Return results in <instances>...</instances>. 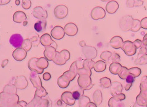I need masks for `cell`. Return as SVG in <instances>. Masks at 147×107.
Listing matches in <instances>:
<instances>
[{
  "label": "cell",
  "mask_w": 147,
  "mask_h": 107,
  "mask_svg": "<svg viewBox=\"0 0 147 107\" xmlns=\"http://www.w3.org/2000/svg\"><path fill=\"white\" fill-rule=\"evenodd\" d=\"M147 53V47L145 46H142V47L139 50V53H138V57H141L144 54H146Z\"/></svg>",
  "instance_id": "681fc988"
},
{
  "label": "cell",
  "mask_w": 147,
  "mask_h": 107,
  "mask_svg": "<svg viewBox=\"0 0 147 107\" xmlns=\"http://www.w3.org/2000/svg\"><path fill=\"white\" fill-rule=\"evenodd\" d=\"M18 89L13 85H7L3 88V92L10 94H17Z\"/></svg>",
  "instance_id": "f546056e"
},
{
  "label": "cell",
  "mask_w": 147,
  "mask_h": 107,
  "mask_svg": "<svg viewBox=\"0 0 147 107\" xmlns=\"http://www.w3.org/2000/svg\"><path fill=\"white\" fill-rule=\"evenodd\" d=\"M56 49L50 46L45 47V50L44 52V55L47 60L53 61L56 55Z\"/></svg>",
  "instance_id": "2e32d148"
},
{
  "label": "cell",
  "mask_w": 147,
  "mask_h": 107,
  "mask_svg": "<svg viewBox=\"0 0 147 107\" xmlns=\"http://www.w3.org/2000/svg\"><path fill=\"white\" fill-rule=\"evenodd\" d=\"M27 52L21 47L16 48L13 52V57L15 60L21 61L25 59L27 56Z\"/></svg>",
  "instance_id": "9a60e30c"
},
{
  "label": "cell",
  "mask_w": 147,
  "mask_h": 107,
  "mask_svg": "<svg viewBox=\"0 0 147 107\" xmlns=\"http://www.w3.org/2000/svg\"><path fill=\"white\" fill-rule=\"evenodd\" d=\"M109 105H115V107H124V104L121 101L117 99L115 97L111 98L109 101Z\"/></svg>",
  "instance_id": "1f68e13d"
},
{
  "label": "cell",
  "mask_w": 147,
  "mask_h": 107,
  "mask_svg": "<svg viewBox=\"0 0 147 107\" xmlns=\"http://www.w3.org/2000/svg\"><path fill=\"white\" fill-rule=\"evenodd\" d=\"M20 3V1H19V0H16V4H17V5H19Z\"/></svg>",
  "instance_id": "03108f58"
},
{
  "label": "cell",
  "mask_w": 147,
  "mask_h": 107,
  "mask_svg": "<svg viewBox=\"0 0 147 107\" xmlns=\"http://www.w3.org/2000/svg\"><path fill=\"white\" fill-rule=\"evenodd\" d=\"M144 1H134V7H139L142 6L143 4Z\"/></svg>",
  "instance_id": "9f6ffc18"
},
{
  "label": "cell",
  "mask_w": 147,
  "mask_h": 107,
  "mask_svg": "<svg viewBox=\"0 0 147 107\" xmlns=\"http://www.w3.org/2000/svg\"><path fill=\"white\" fill-rule=\"evenodd\" d=\"M19 102L17 94H10L1 92L0 93V107H13Z\"/></svg>",
  "instance_id": "6da1fadb"
},
{
  "label": "cell",
  "mask_w": 147,
  "mask_h": 107,
  "mask_svg": "<svg viewBox=\"0 0 147 107\" xmlns=\"http://www.w3.org/2000/svg\"><path fill=\"white\" fill-rule=\"evenodd\" d=\"M21 47L22 48L25 50L26 52L30 51L32 47V43L30 39H26L24 40Z\"/></svg>",
  "instance_id": "8d00e7d4"
},
{
  "label": "cell",
  "mask_w": 147,
  "mask_h": 107,
  "mask_svg": "<svg viewBox=\"0 0 147 107\" xmlns=\"http://www.w3.org/2000/svg\"><path fill=\"white\" fill-rule=\"evenodd\" d=\"M134 63L136 65H145L147 64V53L141 57H138L135 60Z\"/></svg>",
  "instance_id": "e575fe53"
},
{
  "label": "cell",
  "mask_w": 147,
  "mask_h": 107,
  "mask_svg": "<svg viewBox=\"0 0 147 107\" xmlns=\"http://www.w3.org/2000/svg\"><path fill=\"white\" fill-rule=\"evenodd\" d=\"M43 79L44 80H46V81H48V80H50L51 78V75L50 73H49V72H45L43 74Z\"/></svg>",
  "instance_id": "db71d44e"
},
{
  "label": "cell",
  "mask_w": 147,
  "mask_h": 107,
  "mask_svg": "<svg viewBox=\"0 0 147 107\" xmlns=\"http://www.w3.org/2000/svg\"><path fill=\"white\" fill-rule=\"evenodd\" d=\"M122 67L119 63H112L109 66V70L112 74L117 75L121 70Z\"/></svg>",
  "instance_id": "83f0119b"
},
{
  "label": "cell",
  "mask_w": 147,
  "mask_h": 107,
  "mask_svg": "<svg viewBox=\"0 0 147 107\" xmlns=\"http://www.w3.org/2000/svg\"><path fill=\"white\" fill-rule=\"evenodd\" d=\"M23 41L24 39L23 37L19 34L13 35L10 39V42L11 45L17 48L21 47Z\"/></svg>",
  "instance_id": "5bb4252c"
},
{
  "label": "cell",
  "mask_w": 147,
  "mask_h": 107,
  "mask_svg": "<svg viewBox=\"0 0 147 107\" xmlns=\"http://www.w3.org/2000/svg\"><path fill=\"white\" fill-rule=\"evenodd\" d=\"M123 43V39L119 36H115L113 37L110 41L111 47L114 49H118L121 48Z\"/></svg>",
  "instance_id": "ffe728a7"
},
{
  "label": "cell",
  "mask_w": 147,
  "mask_h": 107,
  "mask_svg": "<svg viewBox=\"0 0 147 107\" xmlns=\"http://www.w3.org/2000/svg\"><path fill=\"white\" fill-rule=\"evenodd\" d=\"M33 16L40 20H45L48 17V12L42 7H36L32 11Z\"/></svg>",
  "instance_id": "30bf717a"
},
{
  "label": "cell",
  "mask_w": 147,
  "mask_h": 107,
  "mask_svg": "<svg viewBox=\"0 0 147 107\" xmlns=\"http://www.w3.org/2000/svg\"><path fill=\"white\" fill-rule=\"evenodd\" d=\"M79 44H80V46L82 47H84L86 46V43L84 41H80Z\"/></svg>",
  "instance_id": "be15d7a7"
},
{
  "label": "cell",
  "mask_w": 147,
  "mask_h": 107,
  "mask_svg": "<svg viewBox=\"0 0 147 107\" xmlns=\"http://www.w3.org/2000/svg\"><path fill=\"white\" fill-rule=\"evenodd\" d=\"M129 75V69L125 66H122L121 70L118 73L119 77L122 79H125Z\"/></svg>",
  "instance_id": "74e56055"
},
{
  "label": "cell",
  "mask_w": 147,
  "mask_h": 107,
  "mask_svg": "<svg viewBox=\"0 0 147 107\" xmlns=\"http://www.w3.org/2000/svg\"><path fill=\"white\" fill-rule=\"evenodd\" d=\"M135 78L131 75H129L125 79V81L124 83V87L125 90L128 91L130 89L132 83L135 82Z\"/></svg>",
  "instance_id": "4dcf8cb0"
},
{
  "label": "cell",
  "mask_w": 147,
  "mask_h": 107,
  "mask_svg": "<svg viewBox=\"0 0 147 107\" xmlns=\"http://www.w3.org/2000/svg\"><path fill=\"white\" fill-rule=\"evenodd\" d=\"M78 74L79 75H83V74H87V75H92L91 70H87L84 68H79L78 69Z\"/></svg>",
  "instance_id": "bcb514c9"
},
{
  "label": "cell",
  "mask_w": 147,
  "mask_h": 107,
  "mask_svg": "<svg viewBox=\"0 0 147 107\" xmlns=\"http://www.w3.org/2000/svg\"><path fill=\"white\" fill-rule=\"evenodd\" d=\"M133 20L131 16H125L122 17L119 22V27L121 30L124 32L130 30Z\"/></svg>",
  "instance_id": "3957f363"
},
{
  "label": "cell",
  "mask_w": 147,
  "mask_h": 107,
  "mask_svg": "<svg viewBox=\"0 0 147 107\" xmlns=\"http://www.w3.org/2000/svg\"><path fill=\"white\" fill-rule=\"evenodd\" d=\"M70 58V53L68 50L64 49L60 52L57 51L56 55L53 61L56 64L63 65L69 60Z\"/></svg>",
  "instance_id": "7a4b0ae2"
},
{
  "label": "cell",
  "mask_w": 147,
  "mask_h": 107,
  "mask_svg": "<svg viewBox=\"0 0 147 107\" xmlns=\"http://www.w3.org/2000/svg\"><path fill=\"white\" fill-rule=\"evenodd\" d=\"M52 41L51 36L48 33L43 35L40 39V43L45 47L51 45Z\"/></svg>",
  "instance_id": "cb8c5ba5"
},
{
  "label": "cell",
  "mask_w": 147,
  "mask_h": 107,
  "mask_svg": "<svg viewBox=\"0 0 147 107\" xmlns=\"http://www.w3.org/2000/svg\"><path fill=\"white\" fill-rule=\"evenodd\" d=\"M102 93L99 90H97L94 93L93 99L96 102H100L102 101Z\"/></svg>",
  "instance_id": "ee69618b"
},
{
  "label": "cell",
  "mask_w": 147,
  "mask_h": 107,
  "mask_svg": "<svg viewBox=\"0 0 147 107\" xmlns=\"http://www.w3.org/2000/svg\"><path fill=\"white\" fill-rule=\"evenodd\" d=\"M68 14V9L64 5L57 6L54 9L55 16L58 19H63L67 17Z\"/></svg>",
  "instance_id": "8992f818"
},
{
  "label": "cell",
  "mask_w": 147,
  "mask_h": 107,
  "mask_svg": "<svg viewBox=\"0 0 147 107\" xmlns=\"http://www.w3.org/2000/svg\"><path fill=\"white\" fill-rule=\"evenodd\" d=\"M90 77L91 76L87 74L79 75L78 79V84L82 89L85 90L91 85L92 79Z\"/></svg>",
  "instance_id": "52a82bcc"
},
{
  "label": "cell",
  "mask_w": 147,
  "mask_h": 107,
  "mask_svg": "<svg viewBox=\"0 0 147 107\" xmlns=\"http://www.w3.org/2000/svg\"><path fill=\"white\" fill-rule=\"evenodd\" d=\"M105 16L106 12L105 9L100 7H95L91 11V17L95 20L103 19Z\"/></svg>",
  "instance_id": "ba28073f"
},
{
  "label": "cell",
  "mask_w": 147,
  "mask_h": 107,
  "mask_svg": "<svg viewBox=\"0 0 147 107\" xmlns=\"http://www.w3.org/2000/svg\"><path fill=\"white\" fill-rule=\"evenodd\" d=\"M46 26L47 21L46 20H40L35 23L34 28L37 32L41 33L45 30Z\"/></svg>",
  "instance_id": "d4e9b609"
},
{
  "label": "cell",
  "mask_w": 147,
  "mask_h": 107,
  "mask_svg": "<svg viewBox=\"0 0 147 107\" xmlns=\"http://www.w3.org/2000/svg\"><path fill=\"white\" fill-rule=\"evenodd\" d=\"M70 81L64 74H63L58 78L57 79V84L59 87L61 88H66L69 85Z\"/></svg>",
  "instance_id": "484cf974"
},
{
  "label": "cell",
  "mask_w": 147,
  "mask_h": 107,
  "mask_svg": "<svg viewBox=\"0 0 147 107\" xmlns=\"http://www.w3.org/2000/svg\"><path fill=\"white\" fill-rule=\"evenodd\" d=\"M100 81L101 86L104 88H108L111 84V79L106 77L100 79Z\"/></svg>",
  "instance_id": "f35d334b"
},
{
  "label": "cell",
  "mask_w": 147,
  "mask_h": 107,
  "mask_svg": "<svg viewBox=\"0 0 147 107\" xmlns=\"http://www.w3.org/2000/svg\"><path fill=\"white\" fill-rule=\"evenodd\" d=\"M30 41H31L32 44V43H36H36H37L38 44L39 41H39V39H38V37H37V36H34V37L32 38L31 39Z\"/></svg>",
  "instance_id": "680465c9"
},
{
  "label": "cell",
  "mask_w": 147,
  "mask_h": 107,
  "mask_svg": "<svg viewBox=\"0 0 147 107\" xmlns=\"http://www.w3.org/2000/svg\"><path fill=\"white\" fill-rule=\"evenodd\" d=\"M134 0L126 1V6L128 7H134Z\"/></svg>",
  "instance_id": "6f0895ef"
},
{
  "label": "cell",
  "mask_w": 147,
  "mask_h": 107,
  "mask_svg": "<svg viewBox=\"0 0 147 107\" xmlns=\"http://www.w3.org/2000/svg\"><path fill=\"white\" fill-rule=\"evenodd\" d=\"M14 85L18 89H24L28 86V82L25 76H18L15 79Z\"/></svg>",
  "instance_id": "4fadbf2b"
},
{
  "label": "cell",
  "mask_w": 147,
  "mask_h": 107,
  "mask_svg": "<svg viewBox=\"0 0 147 107\" xmlns=\"http://www.w3.org/2000/svg\"><path fill=\"white\" fill-rule=\"evenodd\" d=\"M112 63H118L120 61V56L118 54L113 52L110 58Z\"/></svg>",
  "instance_id": "f6af8a7d"
},
{
  "label": "cell",
  "mask_w": 147,
  "mask_h": 107,
  "mask_svg": "<svg viewBox=\"0 0 147 107\" xmlns=\"http://www.w3.org/2000/svg\"><path fill=\"white\" fill-rule=\"evenodd\" d=\"M107 65L105 62L103 60H98L95 63L94 69L97 72H102L106 69Z\"/></svg>",
  "instance_id": "4316f807"
},
{
  "label": "cell",
  "mask_w": 147,
  "mask_h": 107,
  "mask_svg": "<svg viewBox=\"0 0 147 107\" xmlns=\"http://www.w3.org/2000/svg\"><path fill=\"white\" fill-rule=\"evenodd\" d=\"M119 7L118 3L116 1H111L108 2L106 6V10L110 14H113L117 12Z\"/></svg>",
  "instance_id": "44dd1931"
},
{
  "label": "cell",
  "mask_w": 147,
  "mask_h": 107,
  "mask_svg": "<svg viewBox=\"0 0 147 107\" xmlns=\"http://www.w3.org/2000/svg\"><path fill=\"white\" fill-rule=\"evenodd\" d=\"M136 103L139 106H143V107L147 106V100L143 98L139 95L137 96Z\"/></svg>",
  "instance_id": "7bdbcfd3"
},
{
  "label": "cell",
  "mask_w": 147,
  "mask_h": 107,
  "mask_svg": "<svg viewBox=\"0 0 147 107\" xmlns=\"http://www.w3.org/2000/svg\"><path fill=\"white\" fill-rule=\"evenodd\" d=\"M130 75L136 78L139 77L142 73V70L138 67H134L129 69Z\"/></svg>",
  "instance_id": "d590c367"
},
{
  "label": "cell",
  "mask_w": 147,
  "mask_h": 107,
  "mask_svg": "<svg viewBox=\"0 0 147 107\" xmlns=\"http://www.w3.org/2000/svg\"><path fill=\"white\" fill-rule=\"evenodd\" d=\"M112 54V53L111 51H104L100 54V58L103 61H107L111 58Z\"/></svg>",
  "instance_id": "b9f144b4"
},
{
  "label": "cell",
  "mask_w": 147,
  "mask_h": 107,
  "mask_svg": "<svg viewBox=\"0 0 147 107\" xmlns=\"http://www.w3.org/2000/svg\"><path fill=\"white\" fill-rule=\"evenodd\" d=\"M51 46L52 47H54V48H55L56 49H57V43H56L55 41H52V43H51Z\"/></svg>",
  "instance_id": "6125c7cd"
},
{
  "label": "cell",
  "mask_w": 147,
  "mask_h": 107,
  "mask_svg": "<svg viewBox=\"0 0 147 107\" xmlns=\"http://www.w3.org/2000/svg\"><path fill=\"white\" fill-rule=\"evenodd\" d=\"M136 49L140 48L142 45V41L139 39H137L133 42Z\"/></svg>",
  "instance_id": "f5cc1de1"
},
{
  "label": "cell",
  "mask_w": 147,
  "mask_h": 107,
  "mask_svg": "<svg viewBox=\"0 0 147 107\" xmlns=\"http://www.w3.org/2000/svg\"><path fill=\"white\" fill-rule=\"evenodd\" d=\"M0 5H2V1L0 0Z\"/></svg>",
  "instance_id": "003e7915"
},
{
  "label": "cell",
  "mask_w": 147,
  "mask_h": 107,
  "mask_svg": "<svg viewBox=\"0 0 147 107\" xmlns=\"http://www.w3.org/2000/svg\"><path fill=\"white\" fill-rule=\"evenodd\" d=\"M64 30L67 35L69 36H74L78 33V28L75 23L69 22L65 25Z\"/></svg>",
  "instance_id": "7c38bea8"
},
{
  "label": "cell",
  "mask_w": 147,
  "mask_h": 107,
  "mask_svg": "<svg viewBox=\"0 0 147 107\" xmlns=\"http://www.w3.org/2000/svg\"><path fill=\"white\" fill-rule=\"evenodd\" d=\"M81 93L80 91H76L72 93V96L75 100L80 99L82 97Z\"/></svg>",
  "instance_id": "c3c4849f"
},
{
  "label": "cell",
  "mask_w": 147,
  "mask_h": 107,
  "mask_svg": "<svg viewBox=\"0 0 147 107\" xmlns=\"http://www.w3.org/2000/svg\"><path fill=\"white\" fill-rule=\"evenodd\" d=\"M142 44L143 45L147 46V33L144 35V36L143 39L142 40Z\"/></svg>",
  "instance_id": "91938a15"
},
{
  "label": "cell",
  "mask_w": 147,
  "mask_h": 107,
  "mask_svg": "<svg viewBox=\"0 0 147 107\" xmlns=\"http://www.w3.org/2000/svg\"><path fill=\"white\" fill-rule=\"evenodd\" d=\"M121 48L128 56H133L136 53V48L133 42L130 41H126L123 42Z\"/></svg>",
  "instance_id": "277c9868"
},
{
  "label": "cell",
  "mask_w": 147,
  "mask_h": 107,
  "mask_svg": "<svg viewBox=\"0 0 147 107\" xmlns=\"http://www.w3.org/2000/svg\"><path fill=\"white\" fill-rule=\"evenodd\" d=\"M38 59L37 58H31L28 61V67L32 71L36 72L38 74H42L44 72V70L40 69L37 66L36 62Z\"/></svg>",
  "instance_id": "e0dca14e"
},
{
  "label": "cell",
  "mask_w": 147,
  "mask_h": 107,
  "mask_svg": "<svg viewBox=\"0 0 147 107\" xmlns=\"http://www.w3.org/2000/svg\"><path fill=\"white\" fill-rule=\"evenodd\" d=\"M82 53L86 58L88 59H93L95 58L98 54L97 49L91 46H86L82 47Z\"/></svg>",
  "instance_id": "5b68a950"
},
{
  "label": "cell",
  "mask_w": 147,
  "mask_h": 107,
  "mask_svg": "<svg viewBox=\"0 0 147 107\" xmlns=\"http://www.w3.org/2000/svg\"><path fill=\"white\" fill-rule=\"evenodd\" d=\"M123 86L121 83L118 82H113L111 83L110 86V91L113 96L120 94L123 90Z\"/></svg>",
  "instance_id": "ac0fdd59"
},
{
  "label": "cell",
  "mask_w": 147,
  "mask_h": 107,
  "mask_svg": "<svg viewBox=\"0 0 147 107\" xmlns=\"http://www.w3.org/2000/svg\"><path fill=\"white\" fill-rule=\"evenodd\" d=\"M41 102V98L39 97L35 96L34 98L27 105V107H37L36 106L38 105L39 103Z\"/></svg>",
  "instance_id": "60d3db41"
},
{
  "label": "cell",
  "mask_w": 147,
  "mask_h": 107,
  "mask_svg": "<svg viewBox=\"0 0 147 107\" xmlns=\"http://www.w3.org/2000/svg\"><path fill=\"white\" fill-rule=\"evenodd\" d=\"M27 16L23 11H18L13 15V20L16 23H22L26 21Z\"/></svg>",
  "instance_id": "7402d4cb"
},
{
  "label": "cell",
  "mask_w": 147,
  "mask_h": 107,
  "mask_svg": "<svg viewBox=\"0 0 147 107\" xmlns=\"http://www.w3.org/2000/svg\"><path fill=\"white\" fill-rule=\"evenodd\" d=\"M49 61L44 57L38 58V60L36 62V65L38 67L43 70L47 68L49 66Z\"/></svg>",
  "instance_id": "f1b7e54d"
},
{
  "label": "cell",
  "mask_w": 147,
  "mask_h": 107,
  "mask_svg": "<svg viewBox=\"0 0 147 107\" xmlns=\"http://www.w3.org/2000/svg\"><path fill=\"white\" fill-rule=\"evenodd\" d=\"M48 93H47L45 89L42 86L38 87L37 88L35 92V96L39 97L41 98L42 97H45L47 95Z\"/></svg>",
  "instance_id": "ab89813d"
},
{
  "label": "cell",
  "mask_w": 147,
  "mask_h": 107,
  "mask_svg": "<svg viewBox=\"0 0 147 107\" xmlns=\"http://www.w3.org/2000/svg\"><path fill=\"white\" fill-rule=\"evenodd\" d=\"M31 1L30 0H23L22 1V6L24 9H29L31 7Z\"/></svg>",
  "instance_id": "7dc6e473"
},
{
  "label": "cell",
  "mask_w": 147,
  "mask_h": 107,
  "mask_svg": "<svg viewBox=\"0 0 147 107\" xmlns=\"http://www.w3.org/2000/svg\"><path fill=\"white\" fill-rule=\"evenodd\" d=\"M61 99L62 101L69 105L74 104L76 101L72 96V93L70 91L63 92L61 96Z\"/></svg>",
  "instance_id": "603a6c76"
},
{
  "label": "cell",
  "mask_w": 147,
  "mask_h": 107,
  "mask_svg": "<svg viewBox=\"0 0 147 107\" xmlns=\"http://www.w3.org/2000/svg\"><path fill=\"white\" fill-rule=\"evenodd\" d=\"M141 28L140 21L137 19H134L132 21L130 30L133 32H137L139 31Z\"/></svg>",
  "instance_id": "836d02e7"
},
{
  "label": "cell",
  "mask_w": 147,
  "mask_h": 107,
  "mask_svg": "<svg viewBox=\"0 0 147 107\" xmlns=\"http://www.w3.org/2000/svg\"><path fill=\"white\" fill-rule=\"evenodd\" d=\"M141 27L144 29H147V17L143 18L141 21Z\"/></svg>",
  "instance_id": "f907efd6"
},
{
  "label": "cell",
  "mask_w": 147,
  "mask_h": 107,
  "mask_svg": "<svg viewBox=\"0 0 147 107\" xmlns=\"http://www.w3.org/2000/svg\"><path fill=\"white\" fill-rule=\"evenodd\" d=\"M67 77L70 82L74 80L76 75L78 74V68L77 66L76 61H74L70 66L69 70L63 73Z\"/></svg>",
  "instance_id": "9c48e42d"
},
{
  "label": "cell",
  "mask_w": 147,
  "mask_h": 107,
  "mask_svg": "<svg viewBox=\"0 0 147 107\" xmlns=\"http://www.w3.org/2000/svg\"><path fill=\"white\" fill-rule=\"evenodd\" d=\"M8 63V60L5 59L2 62V64H1V66H2V68H4L7 65V64Z\"/></svg>",
  "instance_id": "94428289"
},
{
  "label": "cell",
  "mask_w": 147,
  "mask_h": 107,
  "mask_svg": "<svg viewBox=\"0 0 147 107\" xmlns=\"http://www.w3.org/2000/svg\"><path fill=\"white\" fill-rule=\"evenodd\" d=\"M30 78L34 87L38 88L42 86V81L38 73L36 72L32 71L30 74Z\"/></svg>",
  "instance_id": "d6986e66"
},
{
  "label": "cell",
  "mask_w": 147,
  "mask_h": 107,
  "mask_svg": "<svg viewBox=\"0 0 147 107\" xmlns=\"http://www.w3.org/2000/svg\"><path fill=\"white\" fill-rule=\"evenodd\" d=\"M95 62L91 59H86L83 62V68L87 70H91L94 68Z\"/></svg>",
  "instance_id": "d6a6232c"
},
{
  "label": "cell",
  "mask_w": 147,
  "mask_h": 107,
  "mask_svg": "<svg viewBox=\"0 0 147 107\" xmlns=\"http://www.w3.org/2000/svg\"><path fill=\"white\" fill-rule=\"evenodd\" d=\"M113 97H115L116 98L119 99V100H120V101L124 100L125 98V95L124 94H122V93H120V94H118V95Z\"/></svg>",
  "instance_id": "11a10c76"
},
{
  "label": "cell",
  "mask_w": 147,
  "mask_h": 107,
  "mask_svg": "<svg viewBox=\"0 0 147 107\" xmlns=\"http://www.w3.org/2000/svg\"><path fill=\"white\" fill-rule=\"evenodd\" d=\"M51 36L55 39L61 40L65 36L64 28L61 26L54 27L51 32Z\"/></svg>",
  "instance_id": "8fae6325"
},
{
  "label": "cell",
  "mask_w": 147,
  "mask_h": 107,
  "mask_svg": "<svg viewBox=\"0 0 147 107\" xmlns=\"http://www.w3.org/2000/svg\"><path fill=\"white\" fill-rule=\"evenodd\" d=\"M27 103L24 101H19L13 107H27Z\"/></svg>",
  "instance_id": "816d5d0a"
},
{
  "label": "cell",
  "mask_w": 147,
  "mask_h": 107,
  "mask_svg": "<svg viewBox=\"0 0 147 107\" xmlns=\"http://www.w3.org/2000/svg\"><path fill=\"white\" fill-rule=\"evenodd\" d=\"M133 107H147V106H144V107H143V106H139L136 103H135V104L133 105Z\"/></svg>",
  "instance_id": "e7e4bbea"
}]
</instances>
